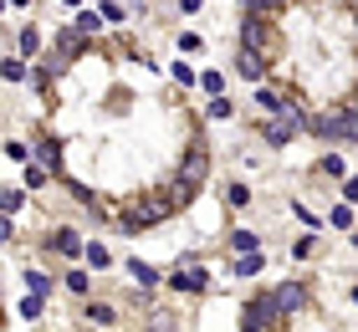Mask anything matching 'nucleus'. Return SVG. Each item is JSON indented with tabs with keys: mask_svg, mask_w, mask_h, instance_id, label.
<instances>
[{
	"mask_svg": "<svg viewBox=\"0 0 358 332\" xmlns=\"http://www.w3.org/2000/svg\"><path fill=\"white\" fill-rule=\"evenodd\" d=\"M164 215H169L164 199H128V205L118 210V225H123V230H143V225L164 220Z\"/></svg>",
	"mask_w": 358,
	"mask_h": 332,
	"instance_id": "obj_1",
	"label": "nucleus"
},
{
	"mask_svg": "<svg viewBox=\"0 0 358 332\" xmlns=\"http://www.w3.org/2000/svg\"><path fill=\"white\" fill-rule=\"evenodd\" d=\"M241 46H251V52L271 57L276 36H271V21H266V15H241Z\"/></svg>",
	"mask_w": 358,
	"mask_h": 332,
	"instance_id": "obj_2",
	"label": "nucleus"
},
{
	"mask_svg": "<svg viewBox=\"0 0 358 332\" xmlns=\"http://www.w3.org/2000/svg\"><path fill=\"white\" fill-rule=\"evenodd\" d=\"M169 287H174V291H205V287H210V276H205V266H194V261L185 256V261L174 266Z\"/></svg>",
	"mask_w": 358,
	"mask_h": 332,
	"instance_id": "obj_3",
	"label": "nucleus"
},
{
	"mask_svg": "<svg viewBox=\"0 0 358 332\" xmlns=\"http://www.w3.org/2000/svg\"><path fill=\"white\" fill-rule=\"evenodd\" d=\"M271 317H282V312H276V302H271V291L266 296H256V302L246 307V312H241V332H262Z\"/></svg>",
	"mask_w": 358,
	"mask_h": 332,
	"instance_id": "obj_4",
	"label": "nucleus"
},
{
	"mask_svg": "<svg viewBox=\"0 0 358 332\" xmlns=\"http://www.w3.org/2000/svg\"><path fill=\"white\" fill-rule=\"evenodd\" d=\"M236 72L246 77V82H262L266 77V57L251 52V46H241V52H236Z\"/></svg>",
	"mask_w": 358,
	"mask_h": 332,
	"instance_id": "obj_5",
	"label": "nucleus"
},
{
	"mask_svg": "<svg viewBox=\"0 0 358 332\" xmlns=\"http://www.w3.org/2000/svg\"><path fill=\"white\" fill-rule=\"evenodd\" d=\"M205 169H210V159H205V148L194 143L189 154H185V164H179V179H189V185H200V179H205Z\"/></svg>",
	"mask_w": 358,
	"mask_h": 332,
	"instance_id": "obj_6",
	"label": "nucleus"
},
{
	"mask_svg": "<svg viewBox=\"0 0 358 332\" xmlns=\"http://www.w3.org/2000/svg\"><path fill=\"white\" fill-rule=\"evenodd\" d=\"M271 302H276V312H297L302 307V287L297 281H282V287L271 291Z\"/></svg>",
	"mask_w": 358,
	"mask_h": 332,
	"instance_id": "obj_7",
	"label": "nucleus"
},
{
	"mask_svg": "<svg viewBox=\"0 0 358 332\" xmlns=\"http://www.w3.org/2000/svg\"><path fill=\"white\" fill-rule=\"evenodd\" d=\"M292 138H297V118L276 113V123H266V143H292Z\"/></svg>",
	"mask_w": 358,
	"mask_h": 332,
	"instance_id": "obj_8",
	"label": "nucleus"
},
{
	"mask_svg": "<svg viewBox=\"0 0 358 332\" xmlns=\"http://www.w3.org/2000/svg\"><path fill=\"white\" fill-rule=\"evenodd\" d=\"M194 189H200V185H189V179H174L169 194H164V205H169V210H185L189 199H194Z\"/></svg>",
	"mask_w": 358,
	"mask_h": 332,
	"instance_id": "obj_9",
	"label": "nucleus"
},
{
	"mask_svg": "<svg viewBox=\"0 0 358 332\" xmlns=\"http://www.w3.org/2000/svg\"><path fill=\"white\" fill-rule=\"evenodd\" d=\"M52 251L77 256V251H87V240H77V230H57V236H52Z\"/></svg>",
	"mask_w": 358,
	"mask_h": 332,
	"instance_id": "obj_10",
	"label": "nucleus"
},
{
	"mask_svg": "<svg viewBox=\"0 0 358 332\" xmlns=\"http://www.w3.org/2000/svg\"><path fill=\"white\" fill-rule=\"evenodd\" d=\"M87 266H92V271H103V266H113V251H108V245H97V240H87Z\"/></svg>",
	"mask_w": 358,
	"mask_h": 332,
	"instance_id": "obj_11",
	"label": "nucleus"
},
{
	"mask_svg": "<svg viewBox=\"0 0 358 332\" xmlns=\"http://www.w3.org/2000/svg\"><path fill=\"white\" fill-rule=\"evenodd\" d=\"M262 271V251H246V256H236V276H256Z\"/></svg>",
	"mask_w": 358,
	"mask_h": 332,
	"instance_id": "obj_12",
	"label": "nucleus"
},
{
	"mask_svg": "<svg viewBox=\"0 0 358 332\" xmlns=\"http://www.w3.org/2000/svg\"><path fill=\"white\" fill-rule=\"evenodd\" d=\"M128 271H134V281H143V287H159V271H154V266H143V261H128Z\"/></svg>",
	"mask_w": 358,
	"mask_h": 332,
	"instance_id": "obj_13",
	"label": "nucleus"
},
{
	"mask_svg": "<svg viewBox=\"0 0 358 332\" xmlns=\"http://www.w3.org/2000/svg\"><path fill=\"white\" fill-rule=\"evenodd\" d=\"M67 291H77V296H87L92 291V281H87V271H67V281H62Z\"/></svg>",
	"mask_w": 358,
	"mask_h": 332,
	"instance_id": "obj_14",
	"label": "nucleus"
},
{
	"mask_svg": "<svg viewBox=\"0 0 358 332\" xmlns=\"http://www.w3.org/2000/svg\"><path fill=\"white\" fill-rule=\"evenodd\" d=\"M225 205L246 210V205H251V189H246V185H231V189H225Z\"/></svg>",
	"mask_w": 358,
	"mask_h": 332,
	"instance_id": "obj_15",
	"label": "nucleus"
},
{
	"mask_svg": "<svg viewBox=\"0 0 358 332\" xmlns=\"http://www.w3.org/2000/svg\"><path fill=\"white\" fill-rule=\"evenodd\" d=\"M231 245H236V256H246V251H256L262 240H256L251 230H236V236H231Z\"/></svg>",
	"mask_w": 358,
	"mask_h": 332,
	"instance_id": "obj_16",
	"label": "nucleus"
},
{
	"mask_svg": "<svg viewBox=\"0 0 358 332\" xmlns=\"http://www.w3.org/2000/svg\"><path fill=\"white\" fill-rule=\"evenodd\" d=\"M322 174H328V179H348V169H343V159H338V154L322 159Z\"/></svg>",
	"mask_w": 358,
	"mask_h": 332,
	"instance_id": "obj_17",
	"label": "nucleus"
},
{
	"mask_svg": "<svg viewBox=\"0 0 358 332\" xmlns=\"http://www.w3.org/2000/svg\"><path fill=\"white\" fill-rule=\"evenodd\" d=\"M333 225L338 230H353V205H333Z\"/></svg>",
	"mask_w": 358,
	"mask_h": 332,
	"instance_id": "obj_18",
	"label": "nucleus"
},
{
	"mask_svg": "<svg viewBox=\"0 0 358 332\" xmlns=\"http://www.w3.org/2000/svg\"><path fill=\"white\" fill-rule=\"evenodd\" d=\"M21 52H26V57H36V52H41V36H36V26H31V31H21Z\"/></svg>",
	"mask_w": 358,
	"mask_h": 332,
	"instance_id": "obj_19",
	"label": "nucleus"
},
{
	"mask_svg": "<svg viewBox=\"0 0 358 332\" xmlns=\"http://www.w3.org/2000/svg\"><path fill=\"white\" fill-rule=\"evenodd\" d=\"M21 317H26V322H36V317H41V296H36V291H31L26 302H21Z\"/></svg>",
	"mask_w": 358,
	"mask_h": 332,
	"instance_id": "obj_20",
	"label": "nucleus"
},
{
	"mask_svg": "<svg viewBox=\"0 0 358 332\" xmlns=\"http://www.w3.org/2000/svg\"><path fill=\"white\" fill-rule=\"evenodd\" d=\"M276 6H287V0H246V15H266Z\"/></svg>",
	"mask_w": 358,
	"mask_h": 332,
	"instance_id": "obj_21",
	"label": "nucleus"
},
{
	"mask_svg": "<svg viewBox=\"0 0 358 332\" xmlns=\"http://www.w3.org/2000/svg\"><path fill=\"white\" fill-rule=\"evenodd\" d=\"M26 287H31V291H36V296H46V291H52V281H46L41 271H26Z\"/></svg>",
	"mask_w": 358,
	"mask_h": 332,
	"instance_id": "obj_22",
	"label": "nucleus"
},
{
	"mask_svg": "<svg viewBox=\"0 0 358 332\" xmlns=\"http://www.w3.org/2000/svg\"><path fill=\"white\" fill-rule=\"evenodd\" d=\"M200 87H205L210 97H220V87H225V77H220V72H205V77H200Z\"/></svg>",
	"mask_w": 358,
	"mask_h": 332,
	"instance_id": "obj_23",
	"label": "nucleus"
},
{
	"mask_svg": "<svg viewBox=\"0 0 358 332\" xmlns=\"http://www.w3.org/2000/svg\"><path fill=\"white\" fill-rule=\"evenodd\" d=\"M200 46H205V41H200V31H185V36H179V52H185V57H189V52H200Z\"/></svg>",
	"mask_w": 358,
	"mask_h": 332,
	"instance_id": "obj_24",
	"label": "nucleus"
},
{
	"mask_svg": "<svg viewBox=\"0 0 358 332\" xmlns=\"http://www.w3.org/2000/svg\"><path fill=\"white\" fill-rule=\"evenodd\" d=\"M0 210H6V215L21 210V189H6V194H0Z\"/></svg>",
	"mask_w": 358,
	"mask_h": 332,
	"instance_id": "obj_25",
	"label": "nucleus"
},
{
	"mask_svg": "<svg viewBox=\"0 0 358 332\" xmlns=\"http://www.w3.org/2000/svg\"><path fill=\"white\" fill-rule=\"evenodd\" d=\"M0 72H6V82H21V77H26V66L15 62V57H6V66H0Z\"/></svg>",
	"mask_w": 358,
	"mask_h": 332,
	"instance_id": "obj_26",
	"label": "nucleus"
},
{
	"mask_svg": "<svg viewBox=\"0 0 358 332\" xmlns=\"http://www.w3.org/2000/svg\"><path fill=\"white\" fill-rule=\"evenodd\" d=\"M256 103H262V108H266V113H282V97H276V92H271V87H262V97H256Z\"/></svg>",
	"mask_w": 358,
	"mask_h": 332,
	"instance_id": "obj_27",
	"label": "nucleus"
},
{
	"mask_svg": "<svg viewBox=\"0 0 358 332\" xmlns=\"http://www.w3.org/2000/svg\"><path fill=\"white\" fill-rule=\"evenodd\" d=\"M26 185H31V189H41V185H46V169H36V164H31V169H26Z\"/></svg>",
	"mask_w": 358,
	"mask_h": 332,
	"instance_id": "obj_28",
	"label": "nucleus"
},
{
	"mask_svg": "<svg viewBox=\"0 0 358 332\" xmlns=\"http://www.w3.org/2000/svg\"><path fill=\"white\" fill-rule=\"evenodd\" d=\"M343 199H348V205L358 199V174H348V179H343Z\"/></svg>",
	"mask_w": 358,
	"mask_h": 332,
	"instance_id": "obj_29",
	"label": "nucleus"
},
{
	"mask_svg": "<svg viewBox=\"0 0 358 332\" xmlns=\"http://www.w3.org/2000/svg\"><path fill=\"white\" fill-rule=\"evenodd\" d=\"M200 6H205V0H179V10H185V15H194Z\"/></svg>",
	"mask_w": 358,
	"mask_h": 332,
	"instance_id": "obj_30",
	"label": "nucleus"
},
{
	"mask_svg": "<svg viewBox=\"0 0 358 332\" xmlns=\"http://www.w3.org/2000/svg\"><path fill=\"white\" fill-rule=\"evenodd\" d=\"M10 6H15V10H26V6H31V0H10Z\"/></svg>",
	"mask_w": 358,
	"mask_h": 332,
	"instance_id": "obj_31",
	"label": "nucleus"
},
{
	"mask_svg": "<svg viewBox=\"0 0 358 332\" xmlns=\"http://www.w3.org/2000/svg\"><path fill=\"white\" fill-rule=\"evenodd\" d=\"M62 6H77V0H62Z\"/></svg>",
	"mask_w": 358,
	"mask_h": 332,
	"instance_id": "obj_32",
	"label": "nucleus"
},
{
	"mask_svg": "<svg viewBox=\"0 0 358 332\" xmlns=\"http://www.w3.org/2000/svg\"><path fill=\"white\" fill-rule=\"evenodd\" d=\"M353 302H358V287H353Z\"/></svg>",
	"mask_w": 358,
	"mask_h": 332,
	"instance_id": "obj_33",
	"label": "nucleus"
}]
</instances>
